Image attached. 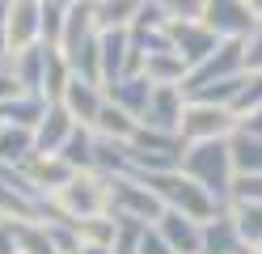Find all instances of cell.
Here are the masks:
<instances>
[{"mask_svg":"<svg viewBox=\"0 0 262 254\" xmlns=\"http://www.w3.org/2000/svg\"><path fill=\"white\" fill-rule=\"evenodd\" d=\"M59 157L68 161L72 169H93V157H97V131H93L89 123H76V127H72V135L63 140Z\"/></svg>","mask_w":262,"mask_h":254,"instance_id":"obj_24","label":"cell"},{"mask_svg":"<svg viewBox=\"0 0 262 254\" xmlns=\"http://www.w3.org/2000/svg\"><path fill=\"white\" fill-rule=\"evenodd\" d=\"M0 68H9V51L5 47H0Z\"/></svg>","mask_w":262,"mask_h":254,"instance_id":"obj_42","label":"cell"},{"mask_svg":"<svg viewBox=\"0 0 262 254\" xmlns=\"http://www.w3.org/2000/svg\"><path fill=\"white\" fill-rule=\"evenodd\" d=\"M157 229H161V237H165L178 254H203V220L165 208L161 220H157Z\"/></svg>","mask_w":262,"mask_h":254,"instance_id":"obj_15","label":"cell"},{"mask_svg":"<svg viewBox=\"0 0 262 254\" xmlns=\"http://www.w3.org/2000/svg\"><path fill=\"white\" fill-rule=\"evenodd\" d=\"M136 254H178V250L165 242V237H161V229H157V225H148V229L140 233V246H136Z\"/></svg>","mask_w":262,"mask_h":254,"instance_id":"obj_34","label":"cell"},{"mask_svg":"<svg viewBox=\"0 0 262 254\" xmlns=\"http://www.w3.org/2000/svg\"><path fill=\"white\" fill-rule=\"evenodd\" d=\"M144 0H93V22L97 30H127L136 22Z\"/></svg>","mask_w":262,"mask_h":254,"instance_id":"obj_27","label":"cell"},{"mask_svg":"<svg viewBox=\"0 0 262 254\" xmlns=\"http://www.w3.org/2000/svg\"><path fill=\"white\" fill-rule=\"evenodd\" d=\"M93 131L97 135H110V140H136V131H140V119L136 114H127L123 106H114V102L106 97V106H102V114H97V123H93Z\"/></svg>","mask_w":262,"mask_h":254,"instance_id":"obj_25","label":"cell"},{"mask_svg":"<svg viewBox=\"0 0 262 254\" xmlns=\"http://www.w3.org/2000/svg\"><path fill=\"white\" fill-rule=\"evenodd\" d=\"M17 246H21V254H59L55 242H51L47 220H21L17 225Z\"/></svg>","mask_w":262,"mask_h":254,"instance_id":"obj_30","label":"cell"},{"mask_svg":"<svg viewBox=\"0 0 262 254\" xmlns=\"http://www.w3.org/2000/svg\"><path fill=\"white\" fill-rule=\"evenodd\" d=\"M182 131H152L140 127L131 140V174H161V169H178L182 165Z\"/></svg>","mask_w":262,"mask_h":254,"instance_id":"obj_5","label":"cell"},{"mask_svg":"<svg viewBox=\"0 0 262 254\" xmlns=\"http://www.w3.org/2000/svg\"><path fill=\"white\" fill-rule=\"evenodd\" d=\"M241 246L245 242H241V233L233 225V216H228V208L216 212L211 220H203V254H237Z\"/></svg>","mask_w":262,"mask_h":254,"instance_id":"obj_19","label":"cell"},{"mask_svg":"<svg viewBox=\"0 0 262 254\" xmlns=\"http://www.w3.org/2000/svg\"><path fill=\"white\" fill-rule=\"evenodd\" d=\"M51 5H63V9H68V5H72V0H51Z\"/></svg>","mask_w":262,"mask_h":254,"instance_id":"obj_44","label":"cell"},{"mask_svg":"<svg viewBox=\"0 0 262 254\" xmlns=\"http://www.w3.org/2000/svg\"><path fill=\"white\" fill-rule=\"evenodd\" d=\"M178 131H182L186 144H194V140H228V135L237 131V114H233V106H220V102L186 97Z\"/></svg>","mask_w":262,"mask_h":254,"instance_id":"obj_6","label":"cell"},{"mask_svg":"<svg viewBox=\"0 0 262 254\" xmlns=\"http://www.w3.org/2000/svg\"><path fill=\"white\" fill-rule=\"evenodd\" d=\"M42 114H47V97L42 93H17L13 102L0 106V119H5V123H21V127H38Z\"/></svg>","mask_w":262,"mask_h":254,"instance_id":"obj_29","label":"cell"},{"mask_svg":"<svg viewBox=\"0 0 262 254\" xmlns=\"http://www.w3.org/2000/svg\"><path fill=\"white\" fill-rule=\"evenodd\" d=\"M178 169H182L186 178H194L203 191H211L224 208L233 203L237 169H233V148H228V140H194V144H186Z\"/></svg>","mask_w":262,"mask_h":254,"instance_id":"obj_1","label":"cell"},{"mask_svg":"<svg viewBox=\"0 0 262 254\" xmlns=\"http://www.w3.org/2000/svg\"><path fill=\"white\" fill-rule=\"evenodd\" d=\"M63 17H68V9H63V5L42 0V43L59 47V38H63Z\"/></svg>","mask_w":262,"mask_h":254,"instance_id":"obj_32","label":"cell"},{"mask_svg":"<svg viewBox=\"0 0 262 254\" xmlns=\"http://www.w3.org/2000/svg\"><path fill=\"white\" fill-rule=\"evenodd\" d=\"M182 110H186V93L182 85H152V97L140 114V127H152V131H178L182 123Z\"/></svg>","mask_w":262,"mask_h":254,"instance_id":"obj_9","label":"cell"},{"mask_svg":"<svg viewBox=\"0 0 262 254\" xmlns=\"http://www.w3.org/2000/svg\"><path fill=\"white\" fill-rule=\"evenodd\" d=\"M233 114L241 119V114H250V110H258L262 106V68H245V76H241V85H237V93H233Z\"/></svg>","mask_w":262,"mask_h":254,"instance_id":"obj_31","label":"cell"},{"mask_svg":"<svg viewBox=\"0 0 262 254\" xmlns=\"http://www.w3.org/2000/svg\"><path fill=\"white\" fill-rule=\"evenodd\" d=\"M245 72V47L241 38H220V47L211 51L203 64H194L186 81H182V93H194V89H207V85H220V81H233Z\"/></svg>","mask_w":262,"mask_h":254,"instance_id":"obj_7","label":"cell"},{"mask_svg":"<svg viewBox=\"0 0 262 254\" xmlns=\"http://www.w3.org/2000/svg\"><path fill=\"white\" fill-rule=\"evenodd\" d=\"M157 5L169 13V22H203L207 0H157Z\"/></svg>","mask_w":262,"mask_h":254,"instance_id":"obj_33","label":"cell"},{"mask_svg":"<svg viewBox=\"0 0 262 254\" xmlns=\"http://www.w3.org/2000/svg\"><path fill=\"white\" fill-rule=\"evenodd\" d=\"M72 127H76V119L68 114V106H63V102H47V114L34 127V148L38 152H59L63 140L72 135Z\"/></svg>","mask_w":262,"mask_h":254,"instance_id":"obj_16","label":"cell"},{"mask_svg":"<svg viewBox=\"0 0 262 254\" xmlns=\"http://www.w3.org/2000/svg\"><path fill=\"white\" fill-rule=\"evenodd\" d=\"M42 43V0H9V55Z\"/></svg>","mask_w":262,"mask_h":254,"instance_id":"obj_13","label":"cell"},{"mask_svg":"<svg viewBox=\"0 0 262 254\" xmlns=\"http://www.w3.org/2000/svg\"><path fill=\"white\" fill-rule=\"evenodd\" d=\"M0 127H5V119H0Z\"/></svg>","mask_w":262,"mask_h":254,"instance_id":"obj_45","label":"cell"},{"mask_svg":"<svg viewBox=\"0 0 262 254\" xmlns=\"http://www.w3.org/2000/svg\"><path fill=\"white\" fill-rule=\"evenodd\" d=\"M17 225H21L17 216L0 212V254H21V246H17Z\"/></svg>","mask_w":262,"mask_h":254,"instance_id":"obj_35","label":"cell"},{"mask_svg":"<svg viewBox=\"0 0 262 254\" xmlns=\"http://www.w3.org/2000/svg\"><path fill=\"white\" fill-rule=\"evenodd\" d=\"M72 64V76H85V81H102V30L93 34V38H85L80 47L63 51Z\"/></svg>","mask_w":262,"mask_h":254,"instance_id":"obj_28","label":"cell"},{"mask_svg":"<svg viewBox=\"0 0 262 254\" xmlns=\"http://www.w3.org/2000/svg\"><path fill=\"white\" fill-rule=\"evenodd\" d=\"M76 254H114V246H97V242H80Z\"/></svg>","mask_w":262,"mask_h":254,"instance_id":"obj_41","label":"cell"},{"mask_svg":"<svg viewBox=\"0 0 262 254\" xmlns=\"http://www.w3.org/2000/svg\"><path fill=\"white\" fill-rule=\"evenodd\" d=\"M127 72H140L131 51V26L127 30H102V85H114Z\"/></svg>","mask_w":262,"mask_h":254,"instance_id":"obj_12","label":"cell"},{"mask_svg":"<svg viewBox=\"0 0 262 254\" xmlns=\"http://www.w3.org/2000/svg\"><path fill=\"white\" fill-rule=\"evenodd\" d=\"M0 47L9 51V0H0Z\"/></svg>","mask_w":262,"mask_h":254,"instance_id":"obj_40","label":"cell"},{"mask_svg":"<svg viewBox=\"0 0 262 254\" xmlns=\"http://www.w3.org/2000/svg\"><path fill=\"white\" fill-rule=\"evenodd\" d=\"M42 47H47V55H42V97L59 102L63 89H68V81H72V64L59 47H51V43H42Z\"/></svg>","mask_w":262,"mask_h":254,"instance_id":"obj_22","label":"cell"},{"mask_svg":"<svg viewBox=\"0 0 262 254\" xmlns=\"http://www.w3.org/2000/svg\"><path fill=\"white\" fill-rule=\"evenodd\" d=\"M237 127H241V131L262 135V106H258V110H250V114H241V119H237Z\"/></svg>","mask_w":262,"mask_h":254,"instance_id":"obj_39","label":"cell"},{"mask_svg":"<svg viewBox=\"0 0 262 254\" xmlns=\"http://www.w3.org/2000/svg\"><path fill=\"white\" fill-rule=\"evenodd\" d=\"M34 127H21V123H5L0 127V165H26L34 157Z\"/></svg>","mask_w":262,"mask_h":254,"instance_id":"obj_21","label":"cell"},{"mask_svg":"<svg viewBox=\"0 0 262 254\" xmlns=\"http://www.w3.org/2000/svg\"><path fill=\"white\" fill-rule=\"evenodd\" d=\"M63 106H68V114L76 119V123H97V114H102L106 106V85L102 81H85V76H72L68 89H63Z\"/></svg>","mask_w":262,"mask_h":254,"instance_id":"obj_14","label":"cell"},{"mask_svg":"<svg viewBox=\"0 0 262 254\" xmlns=\"http://www.w3.org/2000/svg\"><path fill=\"white\" fill-rule=\"evenodd\" d=\"M241 47H245V68H250V72H254V68H262V22L241 38Z\"/></svg>","mask_w":262,"mask_h":254,"instance_id":"obj_36","label":"cell"},{"mask_svg":"<svg viewBox=\"0 0 262 254\" xmlns=\"http://www.w3.org/2000/svg\"><path fill=\"white\" fill-rule=\"evenodd\" d=\"M169 34H173V51H178V55H182L190 68H194V64H203L211 51L220 47V34L211 30L207 22H173Z\"/></svg>","mask_w":262,"mask_h":254,"instance_id":"obj_11","label":"cell"},{"mask_svg":"<svg viewBox=\"0 0 262 254\" xmlns=\"http://www.w3.org/2000/svg\"><path fill=\"white\" fill-rule=\"evenodd\" d=\"M42 55H47L42 43L21 47V51L9 55V72H13V81H17L26 93H42Z\"/></svg>","mask_w":262,"mask_h":254,"instance_id":"obj_18","label":"cell"},{"mask_svg":"<svg viewBox=\"0 0 262 254\" xmlns=\"http://www.w3.org/2000/svg\"><path fill=\"white\" fill-rule=\"evenodd\" d=\"M106 97L114 102V106H123L127 114H144V106H148V97H152V81L144 76V72H127L119 76L114 85H106Z\"/></svg>","mask_w":262,"mask_h":254,"instance_id":"obj_17","label":"cell"},{"mask_svg":"<svg viewBox=\"0 0 262 254\" xmlns=\"http://www.w3.org/2000/svg\"><path fill=\"white\" fill-rule=\"evenodd\" d=\"M140 72L148 76L152 85H182L186 72H190V64L178 55V51H152V55H144Z\"/></svg>","mask_w":262,"mask_h":254,"instance_id":"obj_20","label":"cell"},{"mask_svg":"<svg viewBox=\"0 0 262 254\" xmlns=\"http://www.w3.org/2000/svg\"><path fill=\"white\" fill-rule=\"evenodd\" d=\"M228 216H233L241 242L258 250V246H262V203H254V199H233V203H228Z\"/></svg>","mask_w":262,"mask_h":254,"instance_id":"obj_26","label":"cell"},{"mask_svg":"<svg viewBox=\"0 0 262 254\" xmlns=\"http://www.w3.org/2000/svg\"><path fill=\"white\" fill-rule=\"evenodd\" d=\"M250 9H254V13H258V17H262V0H250Z\"/></svg>","mask_w":262,"mask_h":254,"instance_id":"obj_43","label":"cell"},{"mask_svg":"<svg viewBox=\"0 0 262 254\" xmlns=\"http://www.w3.org/2000/svg\"><path fill=\"white\" fill-rule=\"evenodd\" d=\"M228 148H233V169H237V178L262 174V135L237 127L233 135H228Z\"/></svg>","mask_w":262,"mask_h":254,"instance_id":"obj_23","label":"cell"},{"mask_svg":"<svg viewBox=\"0 0 262 254\" xmlns=\"http://www.w3.org/2000/svg\"><path fill=\"white\" fill-rule=\"evenodd\" d=\"M140 178L148 182L152 191L161 195V203L173 208V212H186L194 220H211L216 212H224V203L211 195V191H203L194 178H186L182 169H161V174H140Z\"/></svg>","mask_w":262,"mask_h":254,"instance_id":"obj_2","label":"cell"},{"mask_svg":"<svg viewBox=\"0 0 262 254\" xmlns=\"http://www.w3.org/2000/svg\"><path fill=\"white\" fill-rule=\"evenodd\" d=\"M233 199H254V203H262V174L237 178V182H233Z\"/></svg>","mask_w":262,"mask_h":254,"instance_id":"obj_37","label":"cell"},{"mask_svg":"<svg viewBox=\"0 0 262 254\" xmlns=\"http://www.w3.org/2000/svg\"><path fill=\"white\" fill-rule=\"evenodd\" d=\"M203 22L220 34V38H245L262 17L250 9V0H207Z\"/></svg>","mask_w":262,"mask_h":254,"instance_id":"obj_8","label":"cell"},{"mask_svg":"<svg viewBox=\"0 0 262 254\" xmlns=\"http://www.w3.org/2000/svg\"><path fill=\"white\" fill-rule=\"evenodd\" d=\"M21 174H26L30 182H34V191H38V195L55 199V195L63 191V186L72 182V174H76V169H72L68 161H63L59 152H34V157H30V161L21 165Z\"/></svg>","mask_w":262,"mask_h":254,"instance_id":"obj_10","label":"cell"},{"mask_svg":"<svg viewBox=\"0 0 262 254\" xmlns=\"http://www.w3.org/2000/svg\"><path fill=\"white\" fill-rule=\"evenodd\" d=\"M17 93H26V89H21L17 81H13V72H9V68H0V106H5V102H13Z\"/></svg>","mask_w":262,"mask_h":254,"instance_id":"obj_38","label":"cell"},{"mask_svg":"<svg viewBox=\"0 0 262 254\" xmlns=\"http://www.w3.org/2000/svg\"><path fill=\"white\" fill-rule=\"evenodd\" d=\"M110 178V212L127 216V220H144V225H157L165 203L152 191L140 174H106Z\"/></svg>","mask_w":262,"mask_h":254,"instance_id":"obj_4","label":"cell"},{"mask_svg":"<svg viewBox=\"0 0 262 254\" xmlns=\"http://www.w3.org/2000/svg\"><path fill=\"white\" fill-rule=\"evenodd\" d=\"M51 203H55V216L72 220V225L97 216V212H110V178L102 169H76L72 182L63 186Z\"/></svg>","mask_w":262,"mask_h":254,"instance_id":"obj_3","label":"cell"}]
</instances>
